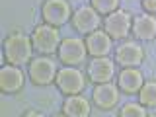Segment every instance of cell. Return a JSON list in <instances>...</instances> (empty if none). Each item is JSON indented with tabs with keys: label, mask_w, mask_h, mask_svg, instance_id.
<instances>
[{
	"label": "cell",
	"mask_w": 156,
	"mask_h": 117,
	"mask_svg": "<svg viewBox=\"0 0 156 117\" xmlns=\"http://www.w3.org/2000/svg\"><path fill=\"white\" fill-rule=\"evenodd\" d=\"M31 51H33V41L26 33L14 31L4 39V55H6L8 65L20 66L27 62L31 58Z\"/></svg>",
	"instance_id": "cell-1"
},
{
	"label": "cell",
	"mask_w": 156,
	"mask_h": 117,
	"mask_svg": "<svg viewBox=\"0 0 156 117\" xmlns=\"http://www.w3.org/2000/svg\"><path fill=\"white\" fill-rule=\"evenodd\" d=\"M33 49L39 51L41 55H51V53L58 51V45H61V35H58V29L55 26H49V23H43V26H37L33 29Z\"/></svg>",
	"instance_id": "cell-2"
},
{
	"label": "cell",
	"mask_w": 156,
	"mask_h": 117,
	"mask_svg": "<svg viewBox=\"0 0 156 117\" xmlns=\"http://www.w3.org/2000/svg\"><path fill=\"white\" fill-rule=\"evenodd\" d=\"M133 29V18L125 10H115L104 18V31L111 39H125Z\"/></svg>",
	"instance_id": "cell-3"
},
{
	"label": "cell",
	"mask_w": 156,
	"mask_h": 117,
	"mask_svg": "<svg viewBox=\"0 0 156 117\" xmlns=\"http://www.w3.org/2000/svg\"><path fill=\"white\" fill-rule=\"evenodd\" d=\"M58 90L66 96H74V94H80L86 86V76L78 70L76 66H62L61 70L57 72V78H55Z\"/></svg>",
	"instance_id": "cell-4"
},
{
	"label": "cell",
	"mask_w": 156,
	"mask_h": 117,
	"mask_svg": "<svg viewBox=\"0 0 156 117\" xmlns=\"http://www.w3.org/2000/svg\"><path fill=\"white\" fill-rule=\"evenodd\" d=\"M88 55L86 41L78 37H65L58 45V58L66 66H78Z\"/></svg>",
	"instance_id": "cell-5"
},
{
	"label": "cell",
	"mask_w": 156,
	"mask_h": 117,
	"mask_svg": "<svg viewBox=\"0 0 156 117\" xmlns=\"http://www.w3.org/2000/svg\"><path fill=\"white\" fill-rule=\"evenodd\" d=\"M101 23H104L101 22V14L92 6H80L72 14V27L80 33H86V35L100 29Z\"/></svg>",
	"instance_id": "cell-6"
},
{
	"label": "cell",
	"mask_w": 156,
	"mask_h": 117,
	"mask_svg": "<svg viewBox=\"0 0 156 117\" xmlns=\"http://www.w3.org/2000/svg\"><path fill=\"white\" fill-rule=\"evenodd\" d=\"M41 14H43L45 23L58 27L65 22H68L74 12L70 10V4L66 0H45V4L41 8Z\"/></svg>",
	"instance_id": "cell-7"
},
{
	"label": "cell",
	"mask_w": 156,
	"mask_h": 117,
	"mask_svg": "<svg viewBox=\"0 0 156 117\" xmlns=\"http://www.w3.org/2000/svg\"><path fill=\"white\" fill-rule=\"evenodd\" d=\"M29 78L31 82H35L39 86H45V84H51L53 80L57 78V66L53 62V58H47V57H39V58H33L29 62Z\"/></svg>",
	"instance_id": "cell-8"
},
{
	"label": "cell",
	"mask_w": 156,
	"mask_h": 117,
	"mask_svg": "<svg viewBox=\"0 0 156 117\" xmlns=\"http://www.w3.org/2000/svg\"><path fill=\"white\" fill-rule=\"evenodd\" d=\"M144 58V51L135 41H123L115 49V61L123 68H136Z\"/></svg>",
	"instance_id": "cell-9"
},
{
	"label": "cell",
	"mask_w": 156,
	"mask_h": 117,
	"mask_svg": "<svg viewBox=\"0 0 156 117\" xmlns=\"http://www.w3.org/2000/svg\"><path fill=\"white\" fill-rule=\"evenodd\" d=\"M88 76L96 84H104V82H111L115 76V62L107 57H94L88 65Z\"/></svg>",
	"instance_id": "cell-10"
},
{
	"label": "cell",
	"mask_w": 156,
	"mask_h": 117,
	"mask_svg": "<svg viewBox=\"0 0 156 117\" xmlns=\"http://www.w3.org/2000/svg\"><path fill=\"white\" fill-rule=\"evenodd\" d=\"M133 35L140 41H152L156 37V18L152 14L144 12L133 18Z\"/></svg>",
	"instance_id": "cell-11"
},
{
	"label": "cell",
	"mask_w": 156,
	"mask_h": 117,
	"mask_svg": "<svg viewBox=\"0 0 156 117\" xmlns=\"http://www.w3.org/2000/svg\"><path fill=\"white\" fill-rule=\"evenodd\" d=\"M117 101H119V88L111 82L104 84H96L94 88V104L100 109H111Z\"/></svg>",
	"instance_id": "cell-12"
},
{
	"label": "cell",
	"mask_w": 156,
	"mask_h": 117,
	"mask_svg": "<svg viewBox=\"0 0 156 117\" xmlns=\"http://www.w3.org/2000/svg\"><path fill=\"white\" fill-rule=\"evenodd\" d=\"M23 86V72L16 65H4L0 68V88L2 92H18Z\"/></svg>",
	"instance_id": "cell-13"
},
{
	"label": "cell",
	"mask_w": 156,
	"mask_h": 117,
	"mask_svg": "<svg viewBox=\"0 0 156 117\" xmlns=\"http://www.w3.org/2000/svg\"><path fill=\"white\" fill-rule=\"evenodd\" d=\"M111 37L107 35L104 29H96L94 33L86 37V47H88V53L92 57H107L111 51Z\"/></svg>",
	"instance_id": "cell-14"
},
{
	"label": "cell",
	"mask_w": 156,
	"mask_h": 117,
	"mask_svg": "<svg viewBox=\"0 0 156 117\" xmlns=\"http://www.w3.org/2000/svg\"><path fill=\"white\" fill-rule=\"evenodd\" d=\"M143 84H144V78L140 74V70H136V68H123L117 74V86H119V90L127 92V94L140 92Z\"/></svg>",
	"instance_id": "cell-15"
},
{
	"label": "cell",
	"mask_w": 156,
	"mask_h": 117,
	"mask_svg": "<svg viewBox=\"0 0 156 117\" xmlns=\"http://www.w3.org/2000/svg\"><path fill=\"white\" fill-rule=\"evenodd\" d=\"M62 111L66 117H88L90 115V101L80 94L68 96L62 104Z\"/></svg>",
	"instance_id": "cell-16"
},
{
	"label": "cell",
	"mask_w": 156,
	"mask_h": 117,
	"mask_svg": "<svg viewBox=\"0 0 156 117\" xmlns=\"http://www.w3.org/2000/svg\"><path fill=\"white\" fill-rule=\"evenodd\" d=\"M139 101L143 105H156V80L144 82L139 92Z\"/></svg>",
	"instance_id": "cell-17"
},
{
	"label": "cell",
	"mask_w": 156,
	"mask_h": 117,
	"mask_svg": "<svg viewBox=\"0 0 156 117\" xmlns=\"http://www.w3.org/2000/svg\"><path fill=\"white\" fill-rule=\"evenodd\" d=\"M119 117H148L146 107L140 104H125L119 111Z\"/></svg>",
	"instance_id": "cell-18"
},
{
	"label": "cell",
	"mask_w": 156,
	"mask_h": 117,
	"mask_svg": "<svg viewBox=\"0 0 156 117\" xmlns=\"http://www.w3.org/2000/svg\"><path fill=\"white\" fill-rule=\"evenodd\" d=\"M92 8H96L100 14H111L119 10V0H92Z\"/></svg>",
	"instance_id": "cell-19"
},
{
	"label": "cell",
	"mask_w": 156,
	"mask_h": 117,
	"mask_svg": "<svg viewBox=\"0 0 156 117\" xmlns=\"http://www.w3.org/2000/svg\"><path fill=\"white\" fill-rule=\"evenodd\" d=\"M143 8L148 14H154L156 12V0H143Z\"/></svg>",
	"instance_id": "cell-20"
},
{
	"label": "cell",
	"mask_w": 156,
	"mask_h": 117,
	"mask_svg": "<svg viewBox=\"0 0 156 117\" xmlns=\"http://www.w3.org/2000/svg\"><path fill=\"white\" fill-rule=\"evenodd\" d=\"M22 117H45V115H43L41 111H37V109H27Z\"/></svg>",
	"instance_id": "cell-21"
},
{
	"label": "cell",
	"mask_w": 156,
	"mask_h": 117,
	"mask_svg": "<svg viewBox=\"0 0 156 117\" xmlns=\"http://www.w3.org/2000/svg\"><path fill=\"white\" fill-rule=\"evenodd\" d=\"M53 117H66V115H62V113H61V115H53Z\"/></svg>",
	"instance_id": "cell-22"
}]
</instances>
